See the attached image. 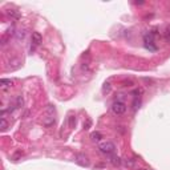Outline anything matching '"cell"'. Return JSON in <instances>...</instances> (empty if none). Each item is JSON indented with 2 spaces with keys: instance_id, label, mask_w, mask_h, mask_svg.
I'll use <instances>...</instances> for the list:
<instances>
[{
  "instance_id": "cell-1",
  "label": "cell",
  "mask_w": 170,
  "mask_h": 170,
  "mask_svg": "<svg viewBox=\"0 0 170 170\" xmlns=\"http://www.w3.org/2000/svg\"><path fill=\"white\" fill-rule=\"evenodd\" d=\"M98 149L105 156H112L116 152V145L113 142H110V141H105V142H101L98 145Z\"/></svg>"
},
{
  "instance_id": "cell-2",
  "label": "cell",
  "mask_w": 170,
  "mask_h": 170,
  "mask_svg": "<svg viewBox=\"0 0 170 170\" xmlns=\"http://www.w3.org/2000/svg\"><path fill=\"white\" fill-rule=\"evenodd\" d=\"M112 110L117 116L124 114L126 112V104L122 102V101H116V102H113V105H112Z\"/></svg>"
},
{
  "instance_id": "cell-3",
  "label": "cell",
  "mask_w": 170,
  "mask_h": 170,
  "mask_svg": "<svg viewBox=\"0 0 170 170\" xmlns=\"http://www.w3.org/2000/svg\"><path fill=\"white\" fill-rule=\"evenodd\" d=\"M144 43H145V47L149 51H156L157 49V45L154 44V36H152L150 33H146L144 36Z\"/></svg>"
},
{
  "instance_id": "cell-4",
  "label": "cell",
  "mask_w": 170,
  "mask_h": 170,
  "mask_svg": "<svg viewBox=\"0 0 170 170\" xmlns=\"http://www.w3.org/2000/svg\"><path fill=\"white\" fill-rule=\"evenodd\" d=\"M75 161H76L80 166H84V167L89 166V160H88V157L85 156V154H83V153H77L76 157H75Z\"/></svg>"
},
{
  "instance_id": "cell-5",
  "label": "cell",
  "mask_w": 170,
  "mask_h": 170,
  "mask_svg": "<svg viewBox=\"0 0 170 170\" xmlns=\"http://www.w3.org/2000/svg\"><path fill=\"white\" fill-rule=\"evenodd\" d=\"M41 41H43L41 35H40L39 32H33V33H32V43H33V45L37 47V45L41 44Z\"/></svg>"
},
{
  "instance_id": "cell-6",
  "label": "cell",
  "mask_w": 170,
  "mask_h": 170,
  "mask_svg": "<svg viewBox=\"0 0 170 170\" xmlns=\"http://www.w3.org/2000/svg\"><path fill=\"white\" fill-rule=\"evenodd\" d=\"M109 157H110V160H109V161H110V163L113 165V166H120V165H121L122 161H121V158H120L118 156L112 154V156H109Z\"/></svg>"
},
{
  "instance_id": "cell-7",
  "label": "cell",
  "mask_w": 170,
  "mask_h": 170,
  "mask_svg": "<svg viewBox=\"0 0 170 170\" xmlns=\"http://www.w3.org/2000/svg\"><path fill=\"white\" fill-rule=\"evenodd\" d=\"M12 80H8V79H1L0 80V87L1 88H9V87H12Z\"/></svg>"
},
{
  "instance_id": "cell-8",
  "label": "cell",
  "mask_w": 170,
  "mask_h": 170,
  "mask_svg": "<svg viewBox=\"0 0 170 170\" xmlns=\"http://www.w3.org/2000/svg\"><path fill=\"white\" fill-rule=\"evenodd\" d=\"M7 14H8V16H11L12 19H16V20L20 19V14H19L18 11H15V9H8Z\"/></svg>"
},
{
  "instance_id": "cell-9",
  "label": "cell",
  "mask_w": 170,
  "mask_h": 170,
  "mask_svg": "<svg viewBox=\"0 0 170 170\" xmlns=\"http://www.w3.org/2000/svg\"><path fill=\"white\" fill-rule=\"evenodd\" d=\"M90 138H92V141L98 142V141H101V138H102V134H101L100 132H93L92 134H90Z\"/></svg>"
},
{
  "instance_id": "cell-10",
  "label": "cell",
  "mask_w": 170,
  "mask_h": 170,
  "mask_svg": "<svg viewBox=\"0 0 170 170\" xmlns=\"http://www.w3.org/2000/svg\"><path fill=\"white\" fill-rule=\"evenodd\" d=\"M0 122H1V130H5V129H7V126H8V122H7V120H5V118L4 117H1L0 118Z\"/></svg>"
},
{
  "instance_id": "cell-11",
  "label": "cell",
  "mask_w": 170,
  "mask_h": 170,
  "mask_svg": "<svg viewBox=\"0 0 170 170\" xmlns=\"http://www.w3.org/2000/svg\"><path fill=\"white\" fill-rule=\"evenodd\" d=\"M15 35H16V37H18L19 40H20V39L23 40V39H24V36H25V31H24V29H23V31H18L16 33H15Z\"/></svg>"
},
{
  "instance_id": "cell-12",
  "label": "cell",
  "mask_w": 170,
  "mask_h": 170,
  "mask_svg": "<svg viewBox=\"0 0 170 170\" xmlns=\"http://www.w3.org/2000/svg\"><path fill=\"white\" fill-rule=\"evenodd\" d=\"M23 102H24V100H23V97L21 96H18V98H16V108H20L21 105H23Z\"/></svg>"
},
{
  "instance_id": "cell-13",
  "label": "cell",
  "mask_w": 170,
  "mask_h": 170,
  "mask_svg": "<svg viewBox=\"0 0 170 170\" xmlns=\"http://www.w3.org/2000/svg\"><path fill=\"white\" fill-rule=\"evenodd\" d=\"M75 125H76V118H75V116H70L69 117V128H75Z\"/></svg>"
},
{
  "instance_id": "cell-14",
  "label": "cell",
  "mask_w": 170,
  "mask_h": 170,
  "mask_svg": "<svg viewBox=\"0 0 170 170\" xmlns=\"http://www.w3.org/2000/svg\"><path fill=\"white\" fill-rule=\"evenodd\" d=\"M165 37H166V40H170V27L165 29Z\"/></svg>"
},
{
  "instance_id": "cell-15",
  "label": "cell",
  "mask_w": 170,
  "mask_h": 170,
  "mask_svg": "<svg viewBox=\"0 0 170 170\" xmlns=\"http://www.w3.org/2000/svg\"><path fill=\"white\" fill-rule=\"evenodd\" d=\"M125 165H126V166H129V167H133V165H134V161H133V160H126L125 161Z\"/></svg>"
},
{
  "instance_id": "cell-16",
  "label": "cell",
  "mask_w": 170,
  "mask_h": 170,
  "mask_svg": "<svg viewBox=\"0 0 170 170\" xmlns=\"http://www.w3.org/2000/svg\"><path fill=\"white\" fill-rule=\"evenodd\" d=\"M102 90H104V92H109V90H110V84L105 83L104 84V89H102Z\"/></svg>"
},
{
  "instance_id": "cell-17",
  "label": "cell",
  "mask_w": 170,
  "mask_h": 170,
  "mask_svg": "<svg viewBox=\"0 0 170 170\" xmlns=\"http://www.w3.org/2000/svg\"><path fill=\"white\" fill-rule=\"evenodd\" d=\"M130 85H133V81H124L122 83V87H130Z\"/></svg>"
},
{
  "instance_id": "cell-18",
  "label": "cell",
  "mask_w": 170,
  "mask_h": 170,
  "mask_svg": "<svg viewBox=\"0 0 170 170\" xmlns=\"http://www.w3.org/2000/svg\"><path fill=\"white\" fill-rule=\"evenodd\" d=\"M90 125H92V121H90V120H88L87 124H84V129H89Z\"/></svg>"
},
{
  "instance_id": "cell-19",
  "label": "cell",
  "mask_w": 170,
  "mask_h": 170,
  "mask_svg": "<svg viewBox=\"0 0 170 170\" xmlns=\"http://www.w3.org/2000/svg\"><path fill=\"white\" fill-rule=\"evenodd\" d=\"M142 170H145V169H142Z\"/></svg>"
}]
</instances>
